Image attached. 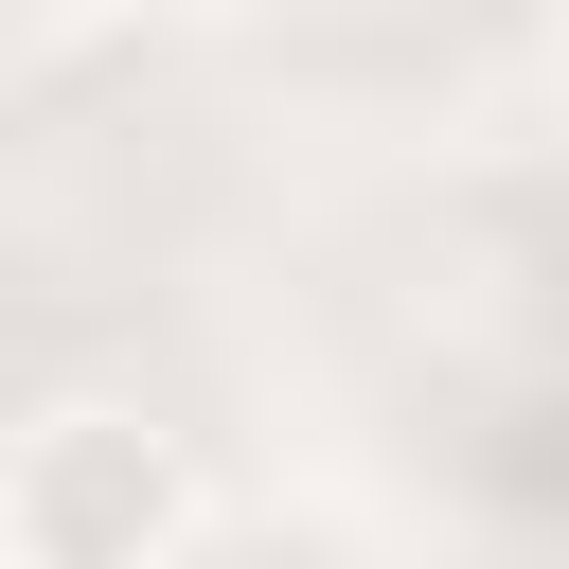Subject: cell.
<instances>
[{
	"label": "cell",
	"mask_w": 569,
	"mask_h": 569,
	"mask_svg": "<svg viewBox=\"0 0 569 569\" xmlns=\"http://www.w3.org/2000/svg\"><path fill=\"white\" fill-rule=\"evenodd\" d=\"M551 53H569V18H551Z\"/></svg>",
	"instance_id": "7a4b0ae2"
},
{
	"label": "cell",
	"mask_w": 569,
	"mask_h": 569,
	"mask_svg": "<svg viewBox=\"0 0 569 569\" xmlns=\"http://www.w3.org/2000/svg\"><path fill=\"white\" fill-rule=\"evenodd\" d=\"M178 533H196L178 427L71 391V409H36V427L0 445V551H18V569H178Z\"/></svg>",
	"instance_id": "6da1fadb"
}]
</instances>
